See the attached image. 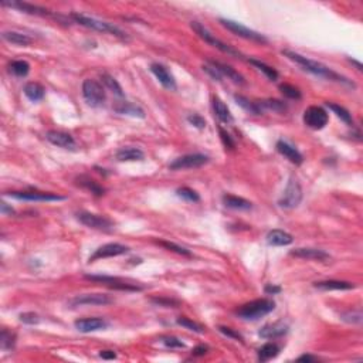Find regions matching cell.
<instances>
[{"label":"cell","instance_id":"cell-1","mask_svg":"<svg viewBox=\"0 0 363 363\" xmlns=\"http://www.w3.org/2000/svg\"><path fill=\"white\" fill-rule=\"evenodd\" d=\"M283 55H285L287 59H290L291 61H294V63L298 64L299 67H302V70L314 74V75H317V77L329 79V81H335V82H339V84H345V86L355 88V84H353L350 79H348L346 77H344V75H341V74H338L337 71H333V70H330L329 67H326L325 64H322V63H318L315 60L304 57V55L294 53V51H291V50H283Z\"/></svg>","mask_w":363,"mask_h":363},{"label":"cell","instance_id":"cell-2","mask_svg":"<svg viewBox=\"0 0 363 363\" xmlns=\"http://www.w3.org/2000/svg\"><path fill=\"white\" fill-rule=\"evenodd\" d=\"M274 310H275V302L272 299L261 298V299H254V301L240 306L237 310V315L247 321H256V319L268 315Z\"/></svg>","mask_w":363,"mask_h":363},{"label":"cell","instance_id":"cell-3","mask_svg":"<svg viewBox=\"0 0 363 363\" xmlns=\"http://www.w3.org/2000/svg\"><path fill=\"white\" fill-rule=\"evenodd\" d=\"M71 17L75 23H78L81 26L87 27V29H91V30H97V32H101V33H109L113 36H117L119 39L126 40L128 36L126 33H124L121 29H118L117 26H114L111 23H106V21H102V20L94 19V17H88V16H84V14H78V13H73Z\"/></svg>","mask_w":363,"mask_h":363},{"label":"cell","instance_id":"cell-4","mask_svg":"<svg viewBox=\"0 0 363 363\" xmlns=\"http://www.w3.org/2000/svg\"><path fill=\"white\" fill-rule=\"evenodd\" d=\"M82 95L90 106H101L105 102V88L97 79L87 78L82 82Z\"/></svg>","mask_w":363,"mask_h":363},{"label":"cell","instance_id":"cell-5","mask_svg":"<svg viewBox=\"0 0 363 363\" xmlns=\"http://www.w3.org/2000/svg\"><path fill=\"white\" fill-rule=\"evenodd\" d=\"M191 29L194 30V33L198 34L199 37L202 40H205L207 44H210V46L216 47L217 50H220V51H223V53L229 54V55H233V57H240L241 59V54L238 53L236 48H233L231 46H229V44H226V43H223V41H220L218 39H216L213 34L206 29L205 26H202L199 21H191L190 23Z\"/></svg>","mask_w":363,"mask_h":363},{"label":"cell","instance_id":"cell-6","mask_svg":"<svg viewBox=\"0 0 363 363\" xmlns=\"http://www.w3.org/2000/svg\"><path fill=\"white\" fill-rule=\"evenodd\" d=\"M301 200H302V187L299 185L298 179L291 178L283 196L278 200V205L284 209H295L299 206Z\"/></svg>","mask_w":363,"mask_h":363},{"label":"cell","instance_id":"cell-7","mask_svg":"<svg viewBox=\"0 0 363 363\" xmlns=\"http://www.w3.org/2000/svg\"><path fill=\"white\" fill-rule=\"evenodd\" d=\"M220 23L227 29L230 30L231 33L236 34L238 37H243L245 40H251V41H256V43H261V44H265L268 43V39L263 36V34L257 33L254 30H251L248 27L243 26L241 23H237V21H233V20H227V19H220Z\"/></svg>","mask_w":363,"mask_h":363},{"label":"cell","instance_id":"cell-8","mask_svg":"<svg viewBox=\"0 0 363 363\" xmlns=\"http://www.w3.org/2000/svg\"><path fill=\"white\" fill-rule=\"evenodd\" d=\"M113 304V298L104 294H82L71 298L68 301L70 308H78V306H101V305Z\"/></svg>","mask_w":363,"mask_h":363},{"label":"cell","instance_id":"cell-9","mask_svg":"<svg viewBox=\"0 0 363 363\" xmlns=\"http://www.w3.org/2000/svg\"><path fill=\"white\" fill-rule=\"evenodd\" d=\"M206 163H209V156L202 155V153H190V155H185V156L175 159L169 165V167L172 171H185V169H196Z\"/></svg>","mask_w":363,"mask_h":363},{"label":"cell","instance_id":"cell-10","mask_svg":"<svg viewBox=\"0 0 363 363\" xmlns=\"http://www.w3.org/2000/svg\"><path fill=\"white\" fill-rule=\"evenodd\" d=\"M77 218L79 220V223H82L90 229H95V230H104L108 231L114 227V223L105 216H99V214H93V213H87V211H81L77 214Z\"/></svg>","mask_w":363,"mask_h":363},{"label":"cell","instance_id":"cell-11","mask_svg":"<svg viewBox=\"0 0 363 363\" xmlns=\"http://www.w3.org/2000/svg\"><path fill=\"white\" fill-rule=\"evenodd\" d=\"M87 280L90 281H95L99 284H105L108 287H111L114 290L121 291H141L142 287H139L136 284H129L124 280H121L118 277H109V275H86Z\"/></svg>","mask_w":363,"mask_h":363},{"label":"cell","instance_id":"cell-12","mask_svg":"<svg viewBox=\"0 0 363 363\" xmlns=\"http://www.w3.org/2000/svg\"><path fill=\"white\" fill-rule=\"evenodd\" d=\"M328 114L321 106H310L304 113V122L312 129H322L328 124Z\"/></svg>","mask_w":363,"mask_h":363},{"label":"cell","instance_id":"cell-13","mask_svg":"<svg viewBox=\"0 0 363 363\" xmlns=\"http://www.w3.org/2000/svg\"><path fill=\"white\" fill-rule=\"evenodd\" d=\"M7 196L17 200H29V202H59L64 200L63 196L55 193H43V191H10Z\"/></svg>","mask_w":363,"mask_h":363},{"label":"cell","instance_id":"cell-14","mask_svg":"<svg viewBox=\"0 0 363 363\" xmlns=\"http://www.w3.org/2000/svg\"><path fill=\"white\" fill-rule=\"evenodd\" d=\"M129 251V248L126 245L118 244V243H109V244L102 245L95 250L93 256L90 257L88 263H94L97 260H101V258H109V257H118V256H122V254H126Z\"/></svg>","mask_w":363,"mask_h":363},{"label":"cell","instance_id":"cell-15","mask_svg":"<svg viewBox=\"0 0 363 363\" xmlns=\"http://www.w3.org/2000/svg\"><path fill=\"white\" fill-rule=\"evenodd\" d=\"M2 6H9V7H14L17 9L20 12L23 13H29V14H34V16H53V13L46 9V7L41 6H36V5H32V3H27V2H2Z\"/></svg>","mask_w":363,"mask_h":363},{"label":"cell","instance_id":"cell-16","mask_svg":"<svg viewBox=\"0 0 363 363\" xmlns=\"http://www.w3.org/2000/svg\"><path fill=\"white\" fill-rule=\"evenodd\" d=\"M151 71L153 73V75L159 79V82L162 86L165 87L166 90H176V81H175V77H173L171 71L166 68L165 66L159 64V63H153L151 66Z\"/></svg>","mask_w":363,"mask_h":363},{"label":"cell","instance_id":"cell-17","mask_svg":"<svg viewBox=\"0 0 363 363\" xmlns=\"http://www.w3.org/2000/svg\"><path fill=\"white\" fill-rule=\"evenodd\" d=\"M74 326L82 332V333H88V332H95V330H101L108 328V322L102 318H84V319H77L74 322Z\"/></svg>","mask_w":363,"mask_h":363},{"label":"cell","instance_id":"cell-18","mask_svg":"<svg viewBox=\"0 0 363 363\" xmlns=\"http://www.w3.org/2000/svg\"><path fill=\"white\" fill-rule=\"evenodd\" d=\"M46 139L55 146L64 148V149H74L75 141L70 133L61 132V131H48L46 133Z\"/></svg>","mask_w":363,"mask_h":363},{"label":"cell","instance_id":"cell-19","mask_svg":"<svg viewBox=\"0 0 363 363\" xmlns=\"http://www.w3.org/2000/svg\"><path fill=\"white\" fill-rule=\"evenodd\" d=\"M292 257L302 258V260H312V261H326L329 260V254L324 250L318 248H295L290 253Z\"/></svg>","mask_w":363,"mask_h":363},{"label":"cell","instance_id":"cell-20","mask_svg":"<svg viewBox=\"0 0 363 363\" xmlns=\"http://www.w3.org/2000/svg\"><path fill=\"white\" fill-rule=\"evenodd\" d=\"M277 151L281 153L283 156L288 159L291 163H294V165H301V163L304 162V158H302L301 153L298 152V149H295L294 146H291L290 144H287L284 141H278Z\"/></svg>","mask_w":363,"mask_h":363},{"label":"cell","instance_id":"cell-21","mask_svg":"<svg viewBox=\"0 0 363 363\" xmlns=\"http://www.w3.org/2000/svg\"><path fill=\"white\" fill-rule=\"evenodd\" d=\"M315 288L322 291H346L353 290L356 285L348 281H337V280H328V281H319L314 284Z\"/></svg>","mask_w":363,"mask_h":363},{"label":"cell","instance_id":"cell-22","mask_svg":"<svg viewBox=\"0 0 363 363\" xmlns=\"http://www.w3.org/2000/svg\"><path fill=\"white\" fill-rule=\"evenodd\" d=\"M267 241L270 245L284 247V245H290L294 241V238L284 230H271L267 234Z\"/></svg>","mask_w":363,"mask_h":363},{"label":"cell","instance_id":"cell-23","mask_svg":"<svg viewBox=\"0 0 363 363\" xmlns=\"http://www.w3.org/2000/svg\"><path fill=\"white\" fill-rule=\"evenodd\" d=\"M213 111H214V114H216V117L218 118V121L220 122H223V124H227V125H230V124H233V115H231L230 109L227 108V105H226L225 102L221 101L220 98H213Z\"/></svg>","mask_w":363,"mask_h":363},{"label":"cell","instance_id":"cell-24","mask_svg":"<svg viewBox=\"0 0 363 363\" xmlns=\"http://www.w3.org/2000/svg\"><path fill=\"white\" fill-rule=\"evenodd\" d=\"M288 332V326L283 322H275V324L265 325L263 329L260 330V337L264 339H274L285 335Z\"/></svg>","mask_w":363,"mask_h":363},{"label":"cell","instance_id":"cell-25","mask_svg":"<svg viewBox=\"0 0 363 363\" xmlns=\"http://www.w3.org/2000/svg\"><path fill=\"white\" fill-rule=\"evenodd\" d=\"M144 158H145V153L132 146L121 148L117 152V159L119 162H136V160H142Z\"/></svg>","mask_w":363,"mask_h":363},{"label":"cell","instance_id":"cell-26","mask_svg":"<svg viewBox=\"0 0 363 363\" xmlns=\"http://www.w3.org/2000/svg\"><path fill=\"white\" fill-rule=\"evenodd\" d=\"M213 66L217 68L218 71H220V74L223 75V77H227L229 79H231L233 82H236V84H240V86H243L245 81H244V77L241 75V74H238L234 68H231L230 66H227V64H223V63H218V61H210Z\"/></svg>","mask_w":363,"mask_h":363},{"label":"cell","instance_id":"cell-27","mask_svg":"<svg viewBox=\"0 0 363 363\" xmlns=\"http://www.w3.org/2000/svg\"><path fill=\"white\" fill-rule=\"evenodd\" d=\"M223 203H225L226 207L234 209V210H250L251 209V203L248 200L234 196V194H225Z\"/></svg>","mask_w":363,"mask_h":363},{"label":"cell","instance_id":"cell-28","mask_svg":"<svg viewBox=\"0 0 363 363\" xmlns=\"http://www.w3.org/2000/svg\"><path fill=\"white\" fill-rule=\"evenodd\" d=\"M23 93H24V95H26L30 101L37 102V101H41V99H43L46 90H44V87L40 86L39 82H29V84L24 86Z\"/></svg>","mask_w":363,"mask_h":363},{"label":"cell","instance_id":"cell-29","mask_svg":"<svg viewBox=\"0 0 363 363\" xmlns=\"http://www.w3.org/2000/svg\"><path fill=\"white\" fill-rule=\"evenodd\" d=\"M2 37L3 40H6L7 43H12L14 46L26 47L32 43V39L27 34L19 33V32H3Z\"/></svg>","mask_w":363,"mask_h":363},{"label":"cell","instance_id":"cell-30","mask_svg":"<svg viewBox=\"0 0 363 363\" xmlns=\"http://www.w3.org/2000/svg\"><path fill=\"white\" fill-rule=\"evenodd\" d=\"M280 352H281L280 345L270 342V344L263 345V346L258 349V359H260L261 362H267V360H271V359L277 357Z\"/></svg>","mask_w":363,"mask_h":363},{"label":"cell","instance_id":"cell-31","mask_svg":"<svg viewBox=\"0 0 363 363\" xmlns=\"http://www.w3.org/2000/svg\"><path fill=\"white\" fill-rule=\"evenodd\" d=\"M118 114L122 115H131V117H138V118H145V113L142 108L133 105L132 102H119L118 105L114 108Z\"/></svg>","mask_w":363,"mask_h":363},{"label":"cell","instance_id":"cell-32","mask_svg":"<svg viewBox=\"0 0 363 363\" xmlns=\"http://www.w3.org/2000/svg\"><path fill=\"white\" fill-rule=\"evenodd\" d=\"M101 79H102L104 86H105L106 88H108V90H109V91L114 94V95H117V97H119V98H122V97H124V90H122V87L119 86L118 81L114 78L111 74L102 73L101 74Z\"/></svg>","mask_w":363,"mask_h":363},{"label":"cell","instance_id":"cell-33","mask_svg":"<svg viewBox=\"0 0 363 363\" xmlns=\"http://www.w3.org/2000/svg\"><path fill=\"white\" fill-rule=\"evenodd\" d=\"M257 104L263 113H264V109H270V111H275V113H284L287 109V105L280 99H265V101H260Z\"/></svg>","mask_w":363,"mask_h":363},{"label":"cell","instance_id":"cell-34","mask_svg":"<svg viewBox=\"0 0 363 363\" xmlns=\"http://www.w3.org/2000/svg\"><path fill=\"white\" fill-rule=\"evenodd\" d=\"M326 106H328L329 109H332V113L335 114L338 118H341V121H344L345 124H348V125H353V119H352V115H350L349 111H348L346 108H344V106H341V105H337V104H333V102H326Z\"/></svg>","mask_w":363,"mask_h":363},{"label":"cell","instance_id":"cell-35","mask_svg":"<svg viewBox=\"0 0 363 363\" xmlns=\"http://www.w3.org/2000/svg\"><path fill=\"white\" fill-rule=\"evenodd\" d=\"M248 61H250V64H253V66L256 67L257 70H260V71L264 74L267 78L271 79V81H275V79L278 78V73H277V70H275V68L267 66L265 63H263V61H258V60H248Z\"/></svg>","mask_w":363,"mask_h":363},{"label":"cell","instance_id":"cell-36","mask_svg":"<svg viewBox=\"0 0 363 363\" xmlns=\"http://www.w3.org/2000/svg\"><path fill=\"white\" fill-rule=\"evenodd\" d=\"M234 99H236V102H237L238 105L241 106V108H244L247 113L254 114V115L263 114V111L260 109V106H258L257 102H251L250 99L245 98V97H243V95H236Z\"/></svg>","mask_w":363,"mask_h":363},{"label":"cell","instance_id":"cell-37","mask_svg":"<svg viewBox=\"0 0 363 363\" xmlns=\"http://www.w3.org/2000/svg\"><path fill=\"white\" fill-rule=\"evenodd\" d=\"M78 185H81L82 187L88 189V190L91 191V193H94L95 196H102L104 191H105L102 186H99L97 182H94V180H91L90 178H87V176H81V178H78Z\"/></svg>","mask_w":363,"mask_h":363},{"label":"cell","instance_id":"cell-38","mask_svg":"<svg viewBox=\"0 0 363 363\" xmlns=\"http://www.w3.org/2000/svg\"><path fill=\"white\" fill-rule=\"evenodd\" d=\"M10 70L17 77H26L30 71V64L27 61H23V60H17V61H13L10 64Z\"/></svg>","mask_w":363,"mask_h":363},{"label":"cell","instance_id":"cell-39","mask_svg":"<svg viewBox=\"0 0 363 363\" xmlns=\"http://www.w3.org/2000/svg\"><path fill=\"white\" fill-rule=\"evenodd\" d=\"M176 322H178V325H180V326H183V328L189 330H193V332H196V333H203V332H205V328L200 324H198V322L191 321L190 318L179 317L178 319H176Z\"/></svg>","mask_w":363,"mask_h":363},{"label":"cell","instance_id":"cell-40","mask_svg":"<svg viewBox=\"0 0 363 363\" xmlns=\"http://www.w3.org/2000/svg\"><path fill=\"white\" fill-rule=\"evenodd\" d=\"M341 319L348 322V324H362L363 321V315L360 311H348V312H344L341 315Z\"/></svg>","mask_w":363,"mask_h":363},{"label":"cell","instance_id":"cell-41","mask_svg":"<svg viewBox=\"0 0 363 363\" xmlns=\"http://www.w3.org/2000/svg\"><path fill=\"white\" fill-rule=\"evenodd\" d=\"M176 193H178L179 198L185 199V200H187V202L196 203V202L200 200V196H199L198 193L193 190V189H190V187H180V189H178Z\"/></svg>","mask_w":363,"mask_h":363},{"label":"cell","instance_id":"cell-42","mask_svg":"<svg viewBox=\"0 0 363 363\" xmlns=\"http://www.w3.org/2000/svg\"><path fill=\"white\" fill-rule=\"evenodd\" d=\"M280 91L284 94L285 97H288L291 99H301V91L298 90L297 87L291 86V84H281L280 86Z\"/></svg>","mask_w":363,"mask_h":363},{"label":"cell","instance_id":"cell-43","mask_svg":"<svg viewBox=\"0 0 363 363\" xmlns=\"http://www.w3.org/2000/svg\"><path fill=\"white\" fill-rule=\"evenodd\" d=\"M159 245L165 247L169 251H175L178 253L180 256H185V257H191V253L189 250H186L185 247H180V245L175 244V243H171V241H158Z\"/></svg>","mask_w":363,"mask_h":363},{"label":"cell","instance_id":"cell-44","mask_svg":"<svg viewBox=\"0 0 363 363\" xmlns=\"http://www.w3.org/2000/svg\"><path fill=\"white\" fill-rule=\"evenodd\" d=\"M14 337L12 332L3 329L2 330V335H0V345H2V349H12L14 346Z\"/></svg>","mask_w":363,"mask_h":363},{"label":"cell","instance_id":"cell-45","mask_svg":"<svg viewBox=\"0 0 363 363\" xmlns=\"http://www.w3.org/2000/svg\"><path fill=\"white\" fill-rule=\"evenodd\" d=\"M20 322L26 325H37L40 322V317L34 312H24V314H20Z\"/></svg>","mask_w":363,"mask_h":363},{"label":"cell","instance_id":"cell-46","mask_svg":"<svg viewBox=\"0 0 363 363\" xmlns=\"http://www.w3.org/2000/svg\"><path fill=\"white\" fill-rule=\"evenodd\" d=\"M187 121H189V124H191V125L194 126V128H198V129H205L206 128L205 118L200 117L199 114H190V115L187 117Z\"/></svg>","mask_w":363,"mask_h":363},{"label":"cell","instance_id":"cell-47","mask_svg":"<svg viewBox=\"0 0 363 363\" xmlns=\"http://www.w3.org/2000/svg\"><path fill=\"white\" fill-rule=\"evenodd\" d=\"M151 301L160 306H166V308H176L180 304L176 299H169V298H152Z\"/></svg>","mask_w":363,"mask_h":363},{"label":"cell","instance_id":"cell-48","mask_svg":"<svg viewBox=\"0 0 363 363\" xmlns=\"http://www.w3.org/2000/svg\"><path fill=\"white\" fill-rule=\"evenodd\" d=\"M162 342L167 348H185V344L175 337H163L162 338Z\"/></svg>","mask_w":363,"mask_h":363},{"label":"cell","instance_id":"cell-49","mask_svg":"<svg viewBox=\"0 0 363 363\" xmlns=\"http://www.w3.org/2000/svg\"><path fill=\"white\" fill-rule=\"evenodd\" d=\"M218 133H220V138H221V141H223V144H225V146L227 148V149H234V148H236L234 141L231 139L230 135L226 132L223 128H218Z\"/></svg>","mask_w":363,"mask_h":363},{"label":"cell","instance_id":"cell-50","mask_svg":"<svg viewBox=\"0 0 363 363\" xmlns=\"http://www.w3.org/2000/svg\"><path fill=\"white\" fill-rule=\"evenodd\" d=\"M203 70H205L206 73L209 74L210 77H213L214 79H217V81H221V78H223V75L220 74V71H218L216 67L211 64L210 61H209L207 64H205V66H203Z\"/></svg>","mask_w":363,"mask_h":363},{"label":"cell","instance_id":"cell-51","mask_svg":"<svg viewBox=\"0 0 363 363\" xmlns=\"http://www.w3.org/2000/svg\"><path fill=\"white\" fill-rule=\"evenodd\" d=\"M218 330L223 333V335H226V337L231 338V339H237V341H243V337L238 333V332H236L234 329H231V328H227V326H220L218 328Z\"/></svg>","mask_w":363,"mask_h":363},{"label":"cell","instance_id":"cell-52","mask_svg":"<svg viewBox=\"0 0 363 363\" xmlns=\"http://www.w3.org/2000/svg\"><path fill=\"white\" fill-rule=\"evenodd\" d=\"M265 294H268V295H275V294H280L281 292V287H278V285H272V284H268L265 285Z\"/></svg>","mask_w":363,"mask_h":363},{"label":"cell","instance_id":"cell-53","mask_svg":"<svg viewBox=\"0 0 363 363\" xmlns=\"http://www.w3.org/2000/svg\"><path fill=\"white\" fill-rule=\"evenodd\" d=\"M206 353H207V346H203V345L196 346L194 349L191 350V355H193V356H205Z\"/></svg>","mask_w":363,"mask_h":363},{"label":"cell","instance_id":"cell-54","mask_svg":"<svg viewBox=\"0 0 363 363\" xmlns=\"http://www.w3.org/2000/svg\"><path fill=\"white\" fill-rule=\"evenodd\" d=\"M99 356L102 359H106V360H111V359H117V353L114 350H101Z\"/></svg>","mask_w":363,"mask_h":363},{"label":"cell","instance_id":"cell-55","mask_svg":"<svg viewBox=\"0 0 363 363\" xmlns=\"http://www.w3.org/2000/svg\"><path fill=\"white\" fill-rule=\"evenodd\" d=\"M318 357L312 356V355H302L298 357V362H317Z\"/></svg>","mask_w":363,"mask_h":363},{"label":"cell","instance_id":"cell-56","mask_svg":"<svg viewBox=\"0 0 363 363\" xmlns=\"http://www.w3.org/2000/svg\"><path fill=\"white\" fill-rule=\"evenodd\" d=\"M0 210H2V213H3V214H6V213L12 214V213H14L13 209H12V207H7L6 203H2V206H0Z\"/></svg>","mask_w":363,"mask_h":363},{"label":"cell","instance_id":"cell-57","mask_svg":"<svg viewBox=\"0 0 363 363\" xmlns=\"http://www.w3.org/2000/svg\"><path fill=\"white\" fill-rule=\"evenodd\" d=\"M349 61L352 63V64H355V66H356V68L359 70V71H362V70H363L362 64H360L359 61H356V60H349Z\"/></svg>","mask_w":363,"mask_h":363}]
</instances>
